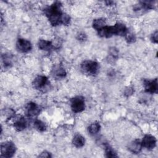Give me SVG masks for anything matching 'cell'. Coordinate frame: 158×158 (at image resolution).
Wrapping results in <instances>:
<instances>
[{
    "label": "cell",
    "mask_w": 158,
    "mask_h": 158,
    "mask_svg": "<svg viewBox=\"0 0 158 158\" xmlns=\"http://www.w3.org/2000/svg\"><path fill=\"white\" fill-rule=\"evenodd\" d=\"M61 7V2L56 1L44 9V14L52 26L62 24V18L64 13L62 12Z\"/></svg>",
    "instance_id": "6da1fadb"
},
{
    "label": "cell",
    "mask_w": 158,
    "mask_h": 158,
    "mask_svg": "<svg viewBox=\"0 0 158 158\" xmlns=\"http://www.w3.org/2000/svg\"><path fill=\"white\" fill-rule=\"evenodd\" d=\"M99 64L94 60H86L81 64V69L83 73L90 76H94L99 71Z\"/></svg>",
    "instance_id": "7a4b0ae2"
},
{
    "label": "cell",
    "mask_w": 158,
    "mask_h": 158,
    "mask_svg": "<svg viewBox=\"0 0 158 158\" xmlns=\"http://www.w3.org/2000/svg\"><path fill=\"white\" fill-rule=\"evenodd\" d=\"M16 151V147L12 141H6L1 144V157L10 158L13 157Z\"/></svg>",
    "instance_id": "3957f363"
},
{
    "label": "cell",
    "mask_w": 158,
    "mask_h": 158,
    "mask_svg": "<svg viewBox=\"0 0 158 158\" xmlns=\"http://www.w3.org/2000/svg\"><path fill=\"white\" fill-rule=\"evenodd\" d=\"M70 107L74 113L81 112L85 108V102L83 97L78 96L70 100Z\"/></svg>",
    "instance_id": "277c9868"
},
{
    "label": "cell",
    "mask_w": 158,
    "mask_h": 158,
    "mask_svg": "<svg viewBox=\"0 0 158 158\" xmlns=\"http://www.w3.org/2000/svg\"><path fill=\"white\" fill-rule=\"evenodd\" d=\"M49 85L48 78L44 75H38L33 81V88L38 90H44Z\"/></svg>",
    "instance_id": "5b68a950"
},
{
    "label": "cell",
    "mask_w": 158,
    "mask_h": 158,
    "mask_svg": "<svg viewBox=\"0 0 158 158\" xmlns=\"http://www.w3.org/2000/svg\"><path fill=\"white\" fill-rule=\"evenodd\" d=\"M41 112L40 107L33 102H30L25 106V114L28 117L37 116Z\"/></svg>",
    "instance_id": "8992f818"
},
{
    "label": "cell",
    "mask_w": 158,
    "mask_h": 158,
    "mask_svg": "<svg viewBox=\"0 0 158 158\" xmlns=\"http://www.w3.org/2000/svg\"><path fill=\"white\" fill-rule=\"evenodd\" d=\"M32 45L31 43L24 38H19L16 42V49L18 51L26 53L31 51Z\"/></svg>",
    "instance_id": "52a82bcc"
},
{
    "label": "cell",
    "mask_w": 158,
    "mask_h": 158,
    "mask_svg": "<svg viewBox=\"0 0 158 158\" xmlns=\"http://www.w3.org/2000/svg\"><path fill=\"white\" fill-rule=\"evenodd\" d=\"M143 85H144V90L146 92L151 94L157 93L158 84H157V78H155L151 80H144L143 81Z\"/></svg>",
    "instance_id": "ba28073f"
},
{
    "label": "cell",
    "mask_w": 158,
    "mask_h": 158,
    "mask_svg": "<svg viewBox=\"0 0 158 158\" xmlns=\"http://www.w3.org/2000/svg\"><path fill=\"white\" fill-rule=\"evenodd\" d=\"M141 143L143 147L146 148L148 150H151L156 146V139L154 136L150 134H147L143 137L141 141Z\"/></svg>",
    "instance_id": "9c48e42d"
},
{
    "label": "cell",
    "mask_w": 158,
    "mask_h": 158,
    "mask_svg": "<svg viewBox=\"0 0 158 158\" xmlns=\"http://www.w3.org/2000/svg\"><path fill=\"white\" fill-rule=\"evenodd\" d=\"M112 28L114 35L125 36L128 31L127 27L122 23H116L114 25L112 26Z\"/></svg>",
    "instance_id": "30bf717a"
},
{
    "label": "cell",
    "mask_w": 158,
    "mask_h": 158,
    "mask_svg": "<svg viewBox=\"0 0 158 158\" xmlns=\"http://www.w3.org/2000/svg\"><path fill=\"white\" fill-rule=\"evenodd\" d=\"M143 148L141 141L139 139H135L131 141L128 146V150L134 154H138L141 152Z\"/></svg>",
    "instance_id": "8fae6325"
},
{
    "label": "cell",
    "mask_w": 158,
    "mask_h": 158,
    "mask_svg": "<svg viewBox=\"0 0 158 158\" xmlns=\"http://www.w3.org/2000/svg\"><path fill=\"white\" fill-rule=\"evenodd\" d=\"M52 75L55 78L59 80L64 78L66 76L67 73L62 67L56 65L52 69Z\"/></svg>",
    "instance_id": "7c38bea8"
},
{
    "label": "cell",
    "mask_w": 158,
    "mask_h": 158,
    "mask_svg": "<svg viewBox=\"0 0 158 158\" xmlns=\"http://www.w3.org/2000/svg\"><path fill=\"white\" fill-rule=\"evenodd\" d=\"M27 127V121L23 117H20V118H17L14 123V127L17 131H21L25 130Z\"/></svg>",
    "instance_id": "4fadbf2b"
},
{
    "label": "cell",
    "mask_w": 158,
    "mask_h": 158,
    "mask_svg": "<svg viewBox=\"0 0 158 158\" xmlns=\"http://www.w3.org/2000/svg\"><path fill=\"white\" fill-rule=\"evenodd\" d=\"M98 34L99 36L102 38H109L111 37L112 35H114L112 26L105 25L98 31Z\"/></svg>",
    "instance_id": "5bb4252c"
},
{
    "label": "cell",
    "mask_w": 158,
    "mask_h": 158,
    "mask_svg": "<svg viewBox=\"0 0 158 158\" xmlns=\"http://www.w3.org/2000/svg\"><path fill=\"white\" fill-rule=\"evenodd\" d=\"M85 143V138L80 134L75 135L72 139V144L76 148H81Z\"/></svg>",
    "instance_id": "9a60e30c"
},
{
    "label": "cell",
    "mask_w": 158,
    "mask_h": 158,
    "mask_svg": "<svg viewBox=\"0 0 158 158\" xmlns=\"http://www.w3.org/2000/svg\"><path fill=\"white\" fill-rule=\"evenodd\" d=\"M38 48L41 50L43 51H49L53 46V44L51 41L45 40H40L38 43Z\"/></svg>",
    "instance_id": "2e32d148"
},
{
    "label": "cell",
    "mask_w": 158,
    "mask_h": 158,
    "mask_svg": "<svg viewBox=\"0 0 158 158\" xmlns=\"http://www.w3.org/2000/svg\"><path fill=\"white\" fill-rule=\"evenodd\" d=\"M105 25H106V20L103 18L96 19L93 21V23H92L93 28L95 29L96 31H98Z\"/></svg>",
    "instance_id": "e0dca14e"
},
{
    "label": "cell",
    "mask_w": 158,
    "mask_h": 158,
    "mask_svg": "<svg viewBox=\"0 0 158 158\" xmlns=\"http://www.w3.org/2000/svg\"><path fill=\"white\" fill-rule=\"evenodd\" d=\"M33 126H34V128L36 130H38V131H40V132H43V131H46V130L47 128V127H46V125L45 124V123L43 122V121H41L40 120H38V119L35 120Z\"/></svg>",
    "instance_id": "ac0fdd59"
},
{
    "label": "cell",
    "mask_w": 158,
    "mask_h": 158,
    "mask_svg": "<svg viewBox=\"0 0 158 158\" xmlns=\"http://www.w3.org/2000/svg\"><path fill=\"white\" fill-rule=\"evenodd\" d=\"M104 150L106 156L107 157H117L118 156L117 155L116 152L112 149V148L107 143L104 144Z\"/></svg>",
    "instance_id": "d6986e66"
},
{
    "label": "cell",
    "mask_w": 158,
    "mask_h": 158,
    "mask_svg": "<svg viewBox=\"0 0 158 158\" xmlns=\"http://www.w3.org/2000/svg\"><path fill=\"white\" fill-rule=\"evenodd\" d=\"M100 128H101V126L99 123L94 122L89 125L88 128V131L89 133V134L95 135L99 132V131L100 130Z\"/></svg>",
    "instance_id": "ffe728a7"
},
{
    "label": "cell",
    "mask_w": 158,
    "mask_h": 158,
    "mask_svg": "<svg viewBox=\"0 0 158 158\" xmlns=\"http://www.w3.org/2000/svg\"><path fill=\"white\" fill-rule=\"evenodd\" d=\"M2 63L4 65V67L8 68V67H10L12 65V57L9 54H4L2 56Z\"/></svg>",
    "instance_id": "44dd1931"
},
{
    "label": "cell",
    "mask_w": 158,
    "mask_h": 158,
    "mask_svg": "<svg viewBox=\"0 0 158 158\" xmlns=\"http://www.w3.org/2000/svg\"><path fill=\"white\" fill-rule=\"evenodd\" d=\"M125 38L126 39V41L129 43H133L136 39L135 35L132 33H130L129 31H128V33L126 34V35L125 36Z\"/></svg>",
    "instance_id": "7402d4cb"
},
{
    "label": "cell",
    "mask_w": 158,
    "mask_h": 158,
    "mask_svg": "<svg viewBox=\"0 0 158 158\" xmlns=\"http://www.w3.org/2000/svg\"><path fill=\"white\" fill-rule=\"evenodd\" d=\"M70 16L68 14H67L65 13H64L62 18V24L67 25H69L70 23Z\"/></svg>",
    "instance_id": "603a6c76"
},
{
    "label": "cell",
    "mask_w": 158,
    "mask_h": 158,
    "mask_svg": "<svg viewBox=\"0 0 158 158\" xmlns=\"http://www.w3.org/2000/svg\"><path fill=\"white\" fill-rule=\"evenodd\" d=\"M109 54H110V56L112 58L116 59V58H117V57H118V50H117L115 48L112 47V48H110V49H109Z\"/></svg>",
    "instance_id": "cb8c5ba5"
},
{
    "label": "cell",
    "mask_w": 158,
    "mask_h": 158,
    "mask_svg": "<svg viewBox=\"0 0 158 158\" xmlns=\"http://www.w3.org/2000/svg\"><path fill=\"white\" fill-rule=\"evenodd\" d=\"M158 32L157 31H156L152 35L151 37V41L154 43H157L158 42Z\"/></svg>",
    "instance_id": "d4e9b609"
},
{
    "label": "cell",
    "mask_w": 158,
    "mask_h": 158,
    "mask_svg": "<svg viewBox=\"0 0 158 158\" xmlns=\"http://www.w3.org/2000/svg\"><path fill=\"white\" fill-rule=\"evenodd\" d=\"M133 93V88L132 87H127L124 92V94L126 96H129L131 95Z\"/></svg>",
    "instance_id": "484cf974"
},
{
    "label": "cell",
    "mask_w": 158,
    "mask_h": 158,
    "mask_svg": "<svg viewBox=\"0 0 158 158\" xmlns=\"http://www.w3.org/2000/svg\"><path fill=\"white\" fill-rule=\"evenodd\" d=\"M77 39L79 41H84L85 40H86V35L84 33H80L77 35Z\"/></svg>",
    "instance_id": "4316f807"
},
{
    "label": "cell",
    "mask_w": 158,
    "mask_h": 158,
    "mask_svg": "<svg viewBox=\"0 0 158 158\" xmlns=\"http://www.w3.org/2000/svg\"><path fill=\"white\" fill-rule=\"evenodd\" d=\"M38 157H51L52 156L50 152L46 151H44L43 152H42L39 156Z\"/></svg>",
    "instance_id": "83f0119b"
},
{
    "label": "cell",
    "mask_w": 158,
    "mask_h": 158,
    "mask_svg": "<svg viewBox=\"0 0 158 158\" xmlns=\"http://www.w3.org/2000/svg\"><path fill=\"white\" fill-rule=\"evenodd\" d=\"M106 4H107V5H112V4H113L114 3V2L113 1H106L105 2Z\"/></svg>",
    "instance_id": "f1b7e54d"
}]
</instances>
